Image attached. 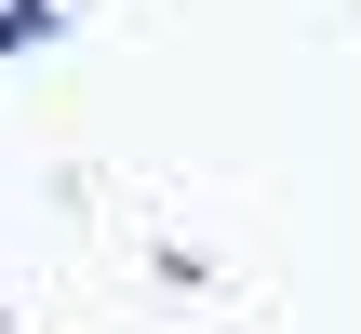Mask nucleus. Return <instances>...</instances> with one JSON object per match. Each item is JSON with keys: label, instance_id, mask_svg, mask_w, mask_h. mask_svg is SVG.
I'll use <instances>...</instances> for the list:
<instances>
[{"label": "nucleus", "instance_id": "obj_1", "mask_svg": "<svg viewBox=\"0 0 361 334\" xmlns=\"http://www.w3.org/2000/svg\"><path fill=\"white\" fill-rule=\"evenodd\" d=\"M40 27H54V0H27V13H0V54H13V40H40Z\"/></svg>", "mask_w": 361, "mask_h": 334}]
</instances>
